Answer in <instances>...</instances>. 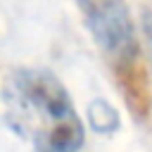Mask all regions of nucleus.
<instances>
[{
	"mask_svg": "<svg viewBox=\"0 0 152 152\" xmlns=\"http://www.w3.org/2000/svg\"><path fill=\"white\" fill-rule=\"evenodd\" d=\"M2 119L36 152H78L86 128L62 81L40 66H17L2 83Z\"/></svg>",
	"mask_w": 152,
	"mask_h": 152,
	"instance_id": "f257e3e1",
	"label": "nucleus"
},
{
	"mask_svg": "<svg viewBox=\"0 0 152 152\" xmlns=\"http://www.w3.org/2000/svg\"><path fill=\"white\" fill-rule=\"evenodd\" d=\"M76 2L81 7L83 21L93 40L109 59L138 45L126 0H76Z\"/></svg>",
	"mask_w": 152,
	"mask_h": 152,
	"instance_id": "f03ea898",
	"label": "nucleus"
},
{
	"mask_svg": "<svg viewBox=\"0 0 152 152\" xmlns=\"http://www.w3.org/2000/svg\"><path fill=\"white\" fill-rule=\"evenodd\" d=\"M112 71L128 112L135 119L145 121L152 109V90H150V76H147L140 45H133L121 55H116L112 59Z\"/></svg>",
	"mask_w": 152,
	"mask_h": 152,
	"instance_id": "7ed1b4c3",
	"label": "nucleus"
},
{
	"mask_svg": "<svg viewBox=\"0 0 152 152\" xmlns=\"http://www.w3.org/2000/svg\"><path fill=\"white\" fill-rule=\"evenodd\" d=\"M88 119H90V126H93L97 133H102V135H109V133H114V131L119 128V114H116V109H114L109 102H104V100L90 102V107H88Z\"/></svg>",
	"mask_w": 152,
	"mask_h": 152,
	"instance_id": "20e7f679",
	"label": "nucleus"
},
{
	"mask_svg": "<svg viewBox=\"0 0 152 152\" xmlns=\"http://www.w3.org/2000/svg\"><path fill=\"white\" fill-rule=\"evenodd\" d=\"M142 31H145L147 50H150V57H152V17L150 14H145V19H142Z\"/></svg>",
	"mask_w": 152,
	"mask_h": 152,
	"instance_id": "39448f33",
	"label": "nucleus"
}]
</instances>
